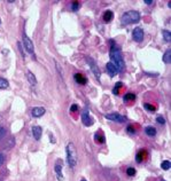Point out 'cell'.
<instances>
[{"instance_id":"cell-10","label":"cell","mask_w":171,"mask_h":181,"mask_svg":"<svg viewBox=\"0 0 171 181\" xmlns=\"http://www.w3.org/2000/svg\"><path fill=\"white\" fill-rule=\"evenodd\" d=\"M106 69H107V72H108V75H109L110 77H115L117 73H118L117 68L115 67L111 62H108L107 64H106Z\"/></svg>"},{"instance_id":"cell-18","label":"cell","mask_w":171,"mask_h":181,"mask_svg":"<svg viewBox=\"0 0 171 181\" xmlns=\"http://www.w3.org/2000/svg\"><path fill=\"white\" fill-rule=\"evenodd\" d=\"M163 38H164V40L166 41H168V43H170L171 41V32L169 31V30H163Z\"/></svg>"},{"instance_id":"cell-1","label":"cell","mask_w":171,"mask_h":181,"mask_svg":"<svg viewBox=\"0 0 171 181\" xmlns=\"http://www.w3.org/2000/svg\"><path fill=\"white\" fill-rule=\"evenodd\" d=\"M110 59L113 61V64L117 68L118 71H124L125 70V63L122 57V52H121V47L117 45H114L111 49H110Z\"/></svg>"},{"instance_id":"cell-11","label":"cell","mask_w":171,"mask_h":181,"mask_svg":"<svg viewBox=\"0 0 171 181\" xmlns=\"http://www.w3.org/2000/svg\"><path fill=\"white\" fill-rule=\"evenodd\" d=\"M45 108L43 107H35L32 110H31V115H32L33 117H36V118H39V117H42L44 114H45Z\"/></svg>"},{"instance_id":"cell-6","label":"cell","mask_w":171,"mask_h":181,"mask_svg":"<svg viewBox=\"0 0 171 181\" xmlns=\"http://www.w3.org/2000/svg\"><path fill=\"white\" fill-rule=\"evenodd\" d=\"M82 122H83V124L85 125V126H92L93 123H94L93 118L90 116V111L87 109L84 110L83 114H82Z\"/></svg>"},{"instance_id":"cell-4","label":"cell","mask_w":171,"mask_h":181,"mask_svg":"<svg viewBox=\"0 0 171 181\" xmlns=\"http://www.w3.org/2000/svg\"><path fill=\"white\" fill-rule=\"evenodd\" d=\"M23 45H24V47H25V49H27V52H28L29 54H31V55L35 54V47H33L32 40L29 38L27 34H24L23 36Z\"/></svg>"},{"instance_id":"cell-27","label":"cell","mask_w":171,"mask_h":181,"mask_svg":"<svg viewBox=\"0 0 171 181\" xmlns=\"http://www.w3.org/2000/svg\"><path fill=\"white\" fill-rule=\"evenodd\" d=\"M144 153H145L144 150H143V151L140 150V151H139V153L137 154V162H138V163H141V161H143V159H144V157H143Z\"/></svg>"},{"instance_id":"cell-5","label":"cell","mask_w":171,"mask_h":181,"mask_svg":"<svg viewBox=\"0 0 171 181\" xmlns=\"http://www.w3.org/2000/svg\"><path fill=\"white\" fill-rule=\"evenodd\" d=\"M86 60H87V64L90 66V68H91V70H92V72H93V75L95 76V78L98 79V80H100V70H99V68H98V66L95 64V62L91 59V57H86Z\"/></svg>"},{"instance_id":"cell-29","label":"cell","mask_w":171,"mask_h":181,"mask_svg":"<svg viewBox=\"0 0 171 181\" xmlns=\"http://www.w3.org/2000/svg\"><path fill=\"white\" fill-rule=\"evenodd\" d=\"M5 134H6V130L4 129V127H1V126H0V140L4 138V135H5Z\"/></svg>"},{"instance_id":"cell-16","label":"cell","mask_w":171,"mask_h":181,"mask_svg":"<svg viewBox=\"0 0 171 181\" xmlns=\"http://www.w3.org/2000/svg\"><path fill=\"white\" fill-rule=\"evenodd\" d=\"M145 132L147 134L148 137H155L156 135V130L152 127V126H147L146 129H145Z\"/></svg>"},{"instance_id":"cell-26","label":"cell","mask_w":171,"mask_h":181,"mask_svg":"<svg viewBox=\"0 0 171 181\" xmlns=\"http://www.w3.org/2000/svg\"><path fill=\"white\" fill-rule=\"evenodd\" d=\"M126 174L129 176H133L136 174V169H133V167H129L128 170H126Z\"/></svg>"},{"instance_id":"cell-31","label":"cell","mask_w":171,"mask_h":181,"mask_svg":"<svg viewBox=\"0 0 171 181\" xmlns=\"http://www.w3.org/2000/svg\"><path fill=\"white\" fill-rule=\"evenodd\" d=\"M145 4H146V5H152L153 0H145Z\"/></svg>"},{"instance_id":"cell-19","label":"cell","mask_w":171,"mask_h":181,"mask_svg":"<svg viewBox=\"0 0 171 181\" xmlns=\"http://www.w3.org/2000/svg\"><path fill=\"white\" fill-rule=\"evenodd\" d=\"M94 140L99 143V144H101V143L105 142V137H104V135H101L100 133H96L94 135Z\"/></svg>"},{"instance_id":"cell-15","label":"cell","mask_w":171,"mask_h":181,"mask_svg":"<svg viewBox=\"0 0 171 181\" xmlns=\"http://www.w3.org/2000/svg\"><path fill=\"white\" fill-rule=\"evenodd\" d=\"M113 17H114V13L111 10H106L104 13V21L105 22H110L113 20Z\"/></svg>"},{"instance_id":"cell-9","label":"cell","mask_w":171,"mask_h":181,"mask_svg":"<svg viewBox=\"0 0 171 181\" xmlns=\"http://www.w3.org/2000/svg\"><path fill=\"white\" fill-rule=\"evenodd\" d=\"M132 38L137 43H141L144 39V30L141 28H134L132 32Z\"/></svg>"},{"instance_id":"cell-7","label":"cell","mask_w":171,"mask_h":181,"mask_svg":"<svg viewBox=\"0 0 171 181\" xmlns=\"http://www.w3.org/2000/svg\"><path fill=\"white\" fill-rule=\"evenodd\" d=\"M62 167H63V163H62L61 159L56 161V163H55V166H54V171H55V176H56V179L59 181L63 180V173H62Z\"/></svg>"},{"instance_id":"cell-12","label":"cell","mask_w":171,"mask_h":181,"mask_svg":"<svg viewBox=\"0 0 171 181\" xmlns=\"http://www.w3.org/2000/svg\"><path fill=\"white\" fill-rule=\"evenodd\" d=\"M42 132H43V129L40 126H32V134H33V138L36 139V140L40 139Z\"/></svg>"},{"instance_id":"cell-28","label":"cell","mask_w":171,"mask_h":181,"mask_svg":"<svg viewBox=\"0 0 171 181\" xmlns=\"http://www.w3.org/2000/svg\"><path fill=\"white\" fill-rule=\"evenodd\" d=\"M156 122L158 123V124H161V125L166 124V119L163 118L162 116H157V117H156Z\"/></svg>"},{"instance_id":"cell-22","label":"cell","mask_w":171,"mask_h":181,"mask_svg":"<svg viewBox=\"0 0 171 181\" xmlns=\"http://www.w3.org/2000/svg\"><path fill=\"white\" fill-rule=\"evenodd\" d=\"M161 167L163 169V170H170L171 169V162L170 161H164V162H162Z\"/></svg>"},{"instance_id":"cell-17","label":"cell","mask_w":171,"mask_h":181,"mask_svg":"<svg viewBox=\"0 0 171 181\" xmlns=\"http://www.w3.org/2000/svg\"><path fill=\"white\" fill-rule=\"evenodd\" d=\"M163 61L166 63H170L171 62V49H168L164 55H163Z\"/></svg>"},{"instance_id":"cell-3","label":"cell","mask_w":171,"mask_h":181,"mask_svg":"<svg viewBox=\"0 0 171 181\" xmlns=\"http://www.w3.org/2000/svg\"><path fill=\"white\" fill-rule=\"evenodd\" d=\"M122 23L123 24H132V23H138L140 21V14L137 10H129L126 13H124L122 16Z\"/></svg>"},{"instance_id":"cell-35","label":"cell","mask_w":171,"mask_h":181,"mask_svg":"<svg viewBox=\"0 0 171 181\" xmlns=\"http://www.w3.org/2000/svg\"><path fill=\"white\" fill-rule=\"evenodd\" d=\"M0 24H1V20H0Z\"/></svg>"},{"instance_id":"cell-8","label":"cell","mask_w":171,"mask_h":181,"mask_svg":"<svg viewBox=\"0 0 171 181\" xmlns=\"http://www.w3.org/2000/svg\"><path fill=\"white\" fill-rule=\"evenodd\" d=\"M105 117L109 120H114V122H117V123H124L126 122V118L122 116V115L117 114V112H113V114H107L105 115Z\"/></svg>"},{"instance_id":"cell-34","label":"cell","mask_w":171,"mask_h":181,"mask_svg":"<svg viewBox=\"0 0 171 181\" xmlns=\"http://www.w3.org/2000/svg\"><path fill=\"white\" fill-rule=\"evenodd\" d=\"M81 181H87V180H86V179H82Z\"/></svg>"},{"instance_id":"cell-21","label":"cell","mask_w":171,"mask_h":181,"mask_svg":"<svg viewBox=\"0 0 171 181\" xmlns=\"http://www.w3.org/2000/svg\"><path fill=\"white\" fill-rule=\"evenodd\" d=\"M136 99V95L132 94V93H128L126 95L124 96V102H129V101H134Z\"/></svg>"},{"instance_id":"cell-25","label":"cell","mask_w":171,"mask_h":181,"mask_svg":"<svg viewBox=\"0 0 171 181\" xmlns=\"http://www.w3.org/2000/svg\"><path fill=\"white\" fill-rule=\"evenodd\" d=\"M144 107H145V109L148 110V111H155V110H156V108H155L154 105H149V103H145V105H144Z\"/></svg>"},{"instance_id":"cell-2","label":"cell","mask_w":171,"mask_h":181,"mask_svg":"<svg viewBox=\"0 0 171 181\" xmlns=\"http://www.w3.org/2000/svg\"><path fill=\"white\" fill-rule=\"evenodd\" d=\"M66 155L68 165L74 169L77 164V149L72 142H69L66 146Z\"/></svg>"},{"instance_id":"cell-14","label":"cell","mask_w":171,"mask_h":181,"mask_svg":"<svg viewBox=\"0 0 171 181\" xmlns=\"http://www.w3.org/2000/svg\"><path fill=\"white\" fill-rule=\"evenodd\" d=\"M27 79H28V81L31 85H36L37 84V79H36L35 75L31 71H27Z\"/></svg>"},{"instance_id":"cell-33","label":"cell","mask_w":171,"mask_h":181,"mask_svg":"<svg viewBox=\"0 0 171 181\" xmlns=\"http://www.w3.org/2000/svg\"><path fill=\"white\" fill-rule=\"evenodd\" d=\"M2 163H4V156H2L1 154H0V165H1Z\"/></svg>"},{"instance_id":"cell-30","label":"cell","mask_w":171,"mask_h":181,"mask_svg":"<svg viewBox=\"0 0 171 181\" xmlns=\"http://www.w3.org/2000/svg\"><path fill=\"white\" fill-rule=\"evenodd\" d=\"M75 111H78V105H72L71 108H70V112H75Z\"/></svg>"},{"instance_id":"cell-20","label":"cell","mask_w":171,"mask_h":181,"mask_svg":"<svg viewBox=\"0 0 171 181\" xmlns=\"http://www.w3.org/2000/svg\"><path fill=\"white\" fill-rule=\"evenodd\" d=\"M8 86H9V83H8L7 79H5V78H0V88H1V90L7 88Z\"/></svg>"},{"instance_id":"cell-24","label":"cell","mask_w":171,"mask_h":181,"mask_svg":"<svg viewBox=\"0 0 171 181\" xmlns=\"http://www.w3.org/2000/svg\"><path fill=\"white\" fill-rule=\"evenodd\" d=\"M79 7H81V4H79L78 1H74L71 4V9L74 10V12H76V10L79 9Z\"/></svg>"},{"instance_id":"cell-32","label":"cell","mask_w":171,"mask_h":181,"mask_svg":"<svg viewBox=\"0 0 171 181\" xmlns=\"http://www.w3.org/2000/svg\"><path fill=\"white\" fill-rule=\"evenodd\" d=\"M128 131H129V132H132V133H134V129H133V127H131V126H129V127H128Z\"/></svg>"},{"instance_id":"cell-23","label":"cell","mask_w":171,"mask_h":181,"mask_svg":"<svg viewBox=\"0 0 171 181\" xmlns=\"http://www.w3.org/2000/svg\"><path fill=\"white\" fill-rule=\"evenodd\" d=\"M122 86H123V84H122V83H116V85H115V87H114V90H113V93H114V94H116V95H117V94H118V90H119V87H122Z\"/></svg>"},{"instance_id":"cell-13","label":"cell","mask_w":171,"mask_h":181,"mask_svg":"<svg viewBox=\"0 0 171 181\" xmlns=\"http://www.w3.org/2000/svg\"><path fill=\"white\" fill-rule=\"evenodd\" d=\"M74 78H75V80H76L78 84H81V85H85L86 83H87V79H86L82 73H75Z\"/></svg>"},{"instance_id":"cell-36","label":"cell","mask_w":171,"mask_h":181,"mask_svg":"<svg viewBox=\"0 0 171 181\" xmlns=\"http://www.w3.org/2000/svg\"><path fill=\"white\" fill-rule=\"evenodd\" d=\"M162 181H166V180H162Z\"/></svg>"}]
</instances>
